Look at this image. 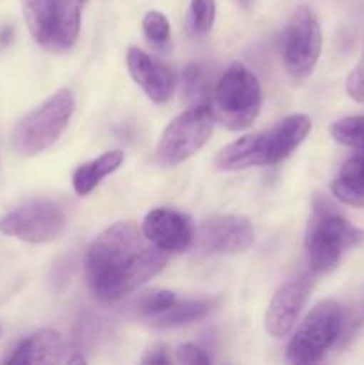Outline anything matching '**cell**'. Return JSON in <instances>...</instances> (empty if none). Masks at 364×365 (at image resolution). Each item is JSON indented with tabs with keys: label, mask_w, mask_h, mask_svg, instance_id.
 I'll return each mask as SVG.
<instances>
[{
	"label": "cell",
	"mask_w": 364,
	"mask_h": 365,
	"mask_svg": "<svg viewBox=\"0 0 364 365\" xmlns=\"http://www.w3.org/2000/svg\"><path fill=\"white\" fill-rule=\"evenodd\" d=\"M168 253L134 223H114L96 235L84 257L86 278L95 298L118 302L164 269Z\"/></svg>",
	"instance_id": "6da1fadb"
},
{
	"label": "cell",
	"mask_w": 364,
	"mask_h": 365,
	"mask_svg": "<svg viewBox=\"0 0 364 365\" xmlns=\"http://www.w3.org/2000/svg\"><path fill=\"white\" fill-rule=\"evenodd\" d=\"M309 132L310 118L291 114L270 130L243 135L221 148L214 157V166L220 171H239L282 163L305 141Z\"/></svg>",
	"instance_id": "7a4b0ae2"
},
{
	"label": "cell",
	"mask_w": 364,
	"mask_h": 365,
	"mask_svg": "<svg viewBox=\"0 0 364 365\" xmlns=\"http://www.w3.org/2000/svg\"><path fill=\"white\" fill-rule=\"evenodd\" d=\"M364 241V230L353 227L327 202L314 205L305 230V255L313 273L334 269L343 253Z\"/></svg>",
	"instance_id": "3957f363"
},
{
	"label": "cell",
	"mask_w": 364,
	"mask_h": 365,
	"mask_svg": "<svg viewBox=\"0 0 364 365\" xmlns=\"http://www.w3.org/2000/svg\"><path fill=\"white\" fill-rule=\"evenodd\" d=\"M214 120L221 121L231 130L248 128L259 116L263 91L256 73L245 64H231L218 78L213 91Z\"/></svg>",
	"instance_id": "277c9868"
},
{
	"label": "cell",
	"mask_w": 364,
	"mask_h": 365,
	"mask_svg": "<svg viewBox=\"0 0 364 365\" xmlns=\"http://www.w3.org/2000/svg\"><path fill=\"white\" fill-rule=\"evenodd\" d=\"M74 113V93L59 89L18 121L13 132V148L21 157L45 152L66 130Z\"/></svg>",
	"instance_id": "5b68a950"
},
{
	"label": "cell",
	"mask_w": 364,
	"mask_h": 365,
	"mask_svg": "<svg viewBox=\"0 0 364 365\" xmlns=\"http://www.w3.org/2000/svg\"><path fill=\"white\" fill-rule=\"evenodd\" d=\"M84 0H21L32 39L49 52H64L79 38Z\"/></svg>",
	"instance_id": "8992f818"
},
{
	"label": "cell",
	"mask_w": 364,
	"mask_h": 365,
	"mask_svg": "<svg viewBox=\"0 0 364 365\" xmlns=\"http://www.w3.org/2000/svg\"><path fill=\"white\" fill-rule=\"evenodd\" d=\"M346 327L343 307L334 299L318 303L296 330L288 346V360L293 364H314L339 341Z\"/></svg>",
	"instance_id": "52a82bcc"
},
{
	"label": "cell",
	"mask_w": 364,
	"mask_h": 365,
	"mask_svg": "<svg viewBox=\"0 0 364 365\" xmlns=\"http://www.w3.org/2000/svg\"><path fill=\"white\" fill-rule=\"evenodd\" d=\"M214 114L209 103H198L168 123L156 148L161 166H177L202 150L213 134Z\"/></svg>",
	"instance_id": "ba28073f"
},
{
	"label": "cell",
	"mask_w": 364,
	"mask_h": 365,
	"mask_svg": "<svg viewBox=\"0 0 364 365\" xmlns=\"http://www.w3.org/2000/svg\"><path fill=\"white\" fill-rule=\"evenodd\" d=\"M282 61L296 81L309 77L321 53V27L316 14L307 6H300L289 18L282 32Z\"/></svg>",
	"instance_id": "9c48e42d"
},
{
	"label": "cell",
	"mask_w": 364,
	"mask_h": 365,
	"mask_svg": "<svg viewBox=\"0 0 364 365\" xmlns=\"http://www.w3.org/2000/svg\"><path fill=\"white\" fill-rule=\"evenodd\" d=\"M64 228V212L49 200H34L0 220V232L31 245L50 242Z\"/></svg>",
	"instance_id": "30bf717a"
},
{
	"label": "cell",
	"mask_w": 364,
	"mask_h": 365,
	"mask_svg": "<svg viewBox=\"0 0 364 365\" xmlns=\"http://www.w3.org/2000/svg\"><path fill=\"white\" fill-rule=\"evenodd\" d=\"M143 234L166 253H182L195 241V227L186 214L170 207H157L145 216Z\"/></svg>",
	"instance_id": "8fae6325"
},
{
	"label": "cell",
	"mask_w": 364,
	"mask_h": 365,
	"mask_svg": "<svg viewBox=\"0 0 364 365\" xmlns=\"http://www.w3.org/2000/svg\"><path fill=\"white\" fill-rule=\"evenodd\" d=\"M200 245L211 253H241L253 242V228L246 217L213 216L200 225Z\"/></svg>",
	"instance_id": "7c38bea8"
},
{
	"label": "cell",
	"mask_w": 364,
	"mask_h": 365,
	"mask_svg": "<svg viewBox=\"0 0 364 365\" xmlns=\"http://www.w3.org/2000/svg\"><path fill=\"white\" fill-rule=\"evenodd\" d=\"M313 284L309 277H300L282 285L268 305L264 327L271 337H284L295 327L300 312L305 307Z\"/></svg>",
	"instance_id": "4fadbf2b"
},
{
	"label": "cell",
	"mask_w": 364,
	"mask_h": 365,
	"mask_svg": "<svg viewBox=\"0 0 364 365\" xmlns=\"http://www.w3.org/2000/svg\"><path fill=\"white\" fill-rule=\"evenodd\" d=\"M127 68L136 84L153 103H164L171 98L177 86V77L166 64L148 56L138 46H128Z\"/></svg>",
	"instance_id": "5bb4252c"
},
{
	"label": "cell",
	"mask_w": 364,
	"mask_h": 365,
	"mask_svg": "<svg viewBox=\"0 0 364 365\" xmlns=\"http://www.w3.org/2000/svg\"><path fill=\"white\" fill-rule=\"evenodd\" d=\"M64 353H66V342L63 335L54 330H41L21 341L13 355L7 359V364H57L63 362Z\"/></svg>",
	"instance_id": "9a60e30c"
},
{
	"label": "cell",
	"mask_w": 364,
	"mask_h": 365,
	"mask_svg": "<svg viewBox=\"0 0 364 365\" xmlns=\"http://www.w3.org/2000/svg\"><path fill=\"white\" fill-rule=\"evenodd\" d=\"M332 195L352 207H364V152L350 157L330 184Z\"/></svg>",
	"instance_id": "2e32d148"
},
{
	"label": "cell",
	"mask_w": 364,
	"mask_h": 365,
	"mask_svg": "<svg viewBox=\"0 0 364 365\" xmlns=\"http://www.w3.org/2000/svg\"><path fill=\"white\" fill-rule=\"evenodd\" d=\"M125 159V153L121 150H111V152L102 153L96 159L89 160V163L81 164L77 170L74 171V189L79 196H86L100 184L102 178H106L107 175L114 173L118 168L121 166Z\"/></svg>",
	"instance_id": "e0dca14e"
},
{
	"label": "cell",
	"mask_w": 364,
	"mask_h": 365,
	"mask_svg": "<svg viewBox=\"0 0 364 365\" xmlns=\"http://www.w3.org/2000/svg\"><path fill=\"white\" fill-rule=\"evenodd\" d=\"M211 310H213V302H207V299L175 302L168 310L150 317L148 323L153 328H161V330L186 327V324H191L203 319Z\"/></svg>",
	"instance_id": "ac0fdd59"
},
{
	"label": "cell",
	"mask_w": 364,
	"mask_h": 365,
	"mask_svg": "<svg viewBox=\"0 0 364 365\" xmlns=\"http://www.w3.org/2000/svg\"><path fill=\"white\" fill-rule=\"evenodd\" d=\"M330 135L339 145L364 152V116H348L330 127Z\"/></svg>",
	"instance_id": "d6986e66"
},
{
	"label": "cell",
	"mask_w": 364,
	"mask_h": 365,
	"mask_svg": "<svg viewBox=\"0 0 364 365\" xmlns=\"http://www.w3.org/2000/svg\"><path fill=\"white\" fill-rule=\"evenodd\" d=\"M216 20V2L214 0H191L188 13V29L195 38L206 36Z\"/></svg>",
	"instance_id": "ffe728a7"
},
{
	"label": "cell",
	"mask_w": 364,
	"mask_h": 365,
	"mask_svg": "<svg viewBox=\"0 0 364 365\" xmlns=\"http://www.w3.org/2000/svg\"><path fill=\"white\" fill-rule=\"evenodd\" d=\"M182 84H184V93L189 100L198 103H207L206 95H209V77L207 71L200 64H189L182 75Z\"/></svg>",
	"instance_id": "44dd1931"
},
{
	"label": "cell",
	"mask_w": 364,
	"mask_h": 365,
	"mask_svg": "<svg viewBox=\"0 0 364 365\" xmlns=\"http://www.w3.org/2000/svg\"><path fill=\"white\" fill-rule=\"evenodd\" d=\"M175 302H177V296H175V292L171 291L159 289V291L146 292V294L139 299L138 312L139 316H143L145 319H150V317L157 316V314L170 309Z\"/></svg>",
	"instance_id": "7402d4cb"
},
{
	"label": "cell",
	"mask_w": 364,
	"mask_h": 365,
	"mask_svg": "<svg viewBox=\"0 0 364 365\" xmlns=\"http://www.w3.org/2000/svg\"><path fill=\"white\" fill-rule=\"evenodd\" d=\"M143 32L148 38V41H152L153 45H166L170 41V21L159 11H148V13L143 16Z\"/></svg>",
	"instance_id": "603a6c76"
},
{
	"label": "cell",
	"mask_w": 364,
	"mask_h": 365,
	"mask_svg": "<svg viewBox=\"0 0 364 365\" xmlns=\"http://www.w3.org/2000/svg\"><path fill=\"white\" fill-rule=\"evenodd\" d=\"M346 93L355 102L364 103V56L360 57L357 66L350 71L348 78H346Z\"/></svg>",
	"instance_id": "cb8c5ba5"
},
{
	"label": "cell",
	"mask_w": 364,
	"mask_h": 365,
	"mask_svg": "<svg viewBox=\"0 0 364 365\" xmlns=\"http://www.w3.org/2000/svg\"><path fill=\"white\" fill-rule=\"evenodd\" d=\"M177 362L188 365H207L211 364V356L200 346L186 342L177 349Z\"/></svg>",
	"instance_id": "d4e9b609"
},
{
	"label": "cell",
	"mask_w": 364,
	"mask_h": 365,
	"mask_svg": "<svg viewBox=\"0 0 364 365\" xmlns=\"http://www.w3.org/2000/svg\"><path fill=\"white\" fill-rule=\"evenodd\" d=\"M141 364H146V365H166V364H170L168 348L164 344H153L152 348L146 351V355L141 359Z\"/></svg>",
	"instance_id": "484cf974"
},
{
	"label": "cell",
	"mask_w": 364,
	"mask_h": 365,
	"mask_svg": "<svg viewBox=\"0 0 364 365\" xmlns=\"http://www.w3.org/2000/svg\"><path fill=\"white\" fill-rule=\"evenodd\" d=\"M11 38H13V29L11 27H6L2 32H0V43H2V45L9 43Z\"/></svg>",
	"instance_id": "4316f807"
},
{
	"label": "cell",
	"mask_w": 364,
	"mask_h": 365,
	"mask_svg": "<svg viewBox=\"0 0 364 365\" xmlns=\"http://www.w3.org/2000/svg\"><path fill=\"white\" fill-rule=\"evenodd\" d=\"M238 2H239V6L245 7V9H246V7L250 6V2H252V0H238Z\"/></svg>",
	"instance_id": "83f0119b"
},
{
	"label": "cell",
	"mask_w": 364,
	"mask_h": 365,
	"mask_svg": "<svg viewBox=\"0 0 364 365\" xmlns=\"http://www.w3.org/2000/svg\"><path fill=\"white\" fill-rule=\"evenodd\" d=\"M0 335H2V328H0Z\"/></svg>",
	"instance_id": "f1b7e54d"
}]
</instances>
